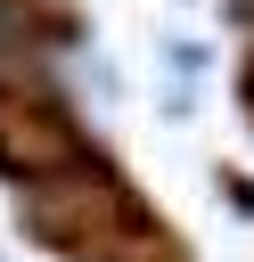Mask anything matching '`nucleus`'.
<instances>
[{
	"label": "nucleus",
	"mask_w": 254,
	"mask_h": 262,
	"mask_svg": "<svg viewBox=\"0 0 254 262\" xmlns=\"http://www.w3.org/2000/svg\"><path fill=\"white\" fill-rule=\"evenodd\" d=\"M0 164L33 188V180H57V172H82L90 156H82V139H74L57 115H25V106H8V115H0Z\"/></svg>",
	"instance_id": "f03ea898"
},
{
	"label": "nucleus",
	"mask_w": 254,
	"mask_h": 262,
	"mask_svg": "<svg viewBox=\"0 0 254 262\" xmlns=\"http://www.w3.org/2000/svg\"><path fill=\"white\" fill-rule=\"evenodd\" d=\"M25 213H33V229H41L49 246L98 254V246H107V229H115V188H107V180H90V164H82V172L33 180V188H25Z\"/></svg>",
	"instance_id": "f257e3e1"
}]
</instances>
